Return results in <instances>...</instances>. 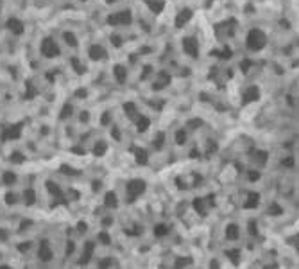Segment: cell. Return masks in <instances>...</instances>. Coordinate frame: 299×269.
<instances>
[]
</instances>
